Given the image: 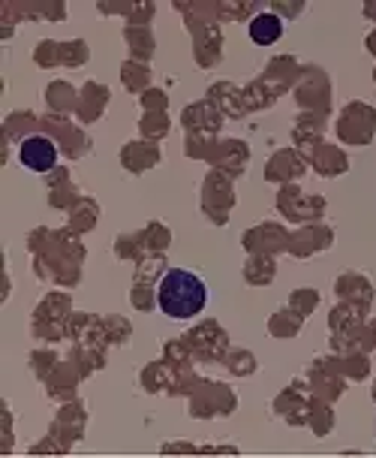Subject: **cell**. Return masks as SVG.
Returning <instances> with one entry per match:
<instances>
[{"label": "cell", "mask_w": 376, "mask_h": 458, "mask_svg": "<svg viewBox=\"0 0 376 458\" xmlns=\"http://www.w3.org/2000/svg\"><path fill=\"white\" fill-rule=\"evenodd\" d=\"M157 305L166 317L175 320H190V317L202 314L208 305V290L199 275L184 272V268H169L160 281Z\"/></svg>", "instance_id": "6da1fadb"}, {"label": "cell", "mask_w": 376, "mask_h": 458, "mask_svg": "<svg viewBox=\"0 0 376 458\" xmlns=\"http://www.w3.org/2000/svg\"><path fill=\"white\" fill-rule=\"evenodd\" d=\"M19 157L28 169L48 172L57 163V148H54V142H48V139L34 136V139H28V142H21Z\"/></svg>", "instance_id": "7a4b0ae2"}, {"label": "cell", "mask_w": 376, "mask_h": 458, "mask_svg": "<svg viewBox=\"0 0 376 458\" xmlns=\"http://www.w3.org/2000/svg\"><path fill=\"white\" fill-rule=\"evenodd\" d=\"M250 37L256 46H272L277 39L283 37V21L277 19V15L265 13V15H256V19L250 21Z\"/></svg>", "instance_id": "3957f363"}]
</instances>
